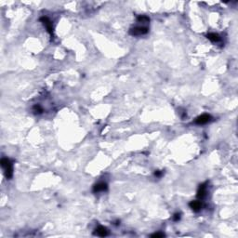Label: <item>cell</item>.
<instances>
[{"label": "cell", "instance_id": "1", "mask_svg": "<svg viewBox=\"0 0 238 238\" xmlns=\"http://www.w3.org/2000/svg\"><path fill=\"white\" fill-rule=\"evenodd\" d=\"M1 167L4 169V173L7 178H11L12 175H13V168H12V163L10 162L9 159L8 158H2L1 159Z\"/></svg>", "mask_w": 238, "mask_h": 238}, {"label": "cell", "instance_id": "2", "mask_svg": "<svg viewBox=\"0 0 238 238\" xmlns=\"http://www.w3.org/2000/svg\"><path fill=\"white\" fill-rule=\"evenodd\" d=\"M148 32H149V29L147 27H144V26H137V27H134V28H131L130 29L129 34L131 36H138L146 35Z\"/></svg>", "mask_w": 238, "mask_h": 238}, {"label": "cell", "instance_id": "3", "mask_svg": "<svg viewBox=\"0 0 238 238\" xmlns=\"http://www.w3.org/2000/svg\"><path fill=\"white\" fill-rule=\"evenodd\" d=\"M212 120V117H211L210 115H208V114H204L200 116H198L194 123L197 124V125H205V124H208V122H210Z\"/></svg>", "mask_w": 238, "mask_h": 238}, {"label": "cell", "instance_id": "4", "mask_svg": "<svg viewBox=\"0 0 238 238\" xmlns=\"http://www.w3.org/2000/svg\"><path fill=\"white\" fill-rule=\"evenodd\" d=\"M40 21L46 26V28H47L48 32L52 36V34H53V26H52V22H51L50 20L48 17H41Z\"/></svg>", "mask_w": 238, "mask_h": 238}, {"label": "cell", "instance_id": "5", "mask_svg": "<svg viewBox=\"0 0 238 238\" xmlns=\"http://www.w3.org/2000/svg\"><path fill=\"white\" fill-rule=\"evenodd\" d=\"M108 189V185L104 182H100L94 185L93 187V192L94 193H100V192H105Z\"/></svg>", "mask_w": 238, "mask_h": 238}, {"label": "cell", "instance_id": "6", "mask_svg": "<svg viewBox=\"0 0 238 238\" xmlns=\"http://www.w3.org/2000/svg\"><path fill=\"white\" fill-rule=\"evenodd\" d=\"M94 234L98 235V236H101V237H104V236H107L109 234V232L106 228H104L102 226H99L98 228L95 229Z\"/></svg>", "mask_w": 238, "mask_h": 238}, {"label": "cell", "instance_id": "7", "mask_svg": "<svg viewBox=\"0 0 238 238\" xmlns=\"http://www.w3.org/2000/svg\"><path fill=\"white\" fill-rule=\"evenodd\" d=\"M206 183L204 184H201L199 189H198V192H197V197L199 198V199H203V198L206 196L207 194V186H206Z\"/></svg>", "mask_w": 238, "mask_h": 238}, {"label": "cell", "instance_id": "8", "mask_svg": "<svg viewBox=\"0 0 238 238\" xmlns=\"http://www.w3.org/2000/svg\"><path fill=\"white\" fill-rule=\"evenodd\" d=\"M190 208L193 209L194 212H198V211L201 210L202 204L200 201H192L190 203Z\"/></svg>", "mask_w": 238, "mask_h": 238}, {"label": "cell", "instance_id": "9", "mask_svg": "<svg viewBox=\"0 0 238 238\" xmlns=\"http://www.w3.org/2000/svg\"><path fill=\"white\" fill-rule=\"evenodd\" d=\"M207 37L209 39L211 42H213V43H217V42H220L221 41L220 36L218 35V34H215V33H210V34H208L207 36Z\"/></svg>", "mask_w": 238, "mask_h": 238}, {"label": "cell", "instance_id": "10", "mask_svg": "<svg viewBox=\"0 0 238 238\" xmlns=\"http://www.w3.org/2000/svg\"><path fill=\"white\" fill-rule=\"evenodd\" d=\"M137 20H138V22H142V23L149 22H150V19H149V17H147V16H144V15H142V16H139Z\"/></svg>", "mask_w": 238, "mask_h": 238}, {"label": "cell", "instance_id": "11", "mask_svg": "<svg viewBox=\"0 0 238 238\" xmlns=\"http://www.w3.org/2000/svg\"><path fill=\"white\" fill-rule=\"evenodd\" d=\"M33 110H34V112H35V114H41L42 112H43V109H42V107L40 106V105H35L34 106V108H33Z\"/></svg>", "mask_w": 238, "mask_h": 238}, {"label": "cell", "instance_id": "12", "mask_svg": "<svg viewBox=\"0 0 238 238\" xmlns=\"http://www.w3.org/2000/svg\"><path fill=\"white\" fill-rule=\"evenodd\" d=\"M166 235H165V234L163 233H155L154 234H152L151 237H156V238H159V237H165Z\"/></svg>", "mask_w": 238, "mask_h": 238}, {"label": "cell", "instance_id": "13", "mask_svg": "<svg viewBox=\"0 0 238 238\" xmlns=\"http://www.w3.org/2000/svg\"><path fill=\"white\" fill-rule=\"evenodd\" d=\"M180 219H181V214H180V213H176V214L174 215V217H173V220H174L175 221H180Z\"/></svg>", "mask_w": 238, "mask_h": 238}, {"label": "cell", "instance_id": "14", "mask_svg": "<svg viewBox=\"0 0 238 238\" xmlns=\"http://www.w3.org/2000/svg\"><path fill=\"white\" fill-rule=\"evenodd\" d=\"M162 175H163V172H162V171L157 170V171H155V176H156V177H161Z\"/></svg>", "mask_w": 238, "mask_h": 238}]
</instances>
